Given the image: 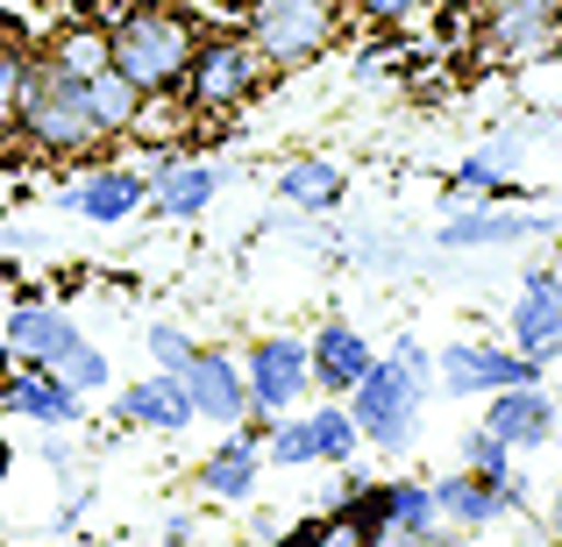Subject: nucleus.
<instances>
[{
  "instance_id": "obj_1",
  "label": "nucleus",
  "mask_w": 562,
  "mask_h": 547,
  "mask_svg": "<svg viewBox=\"0 0 562 547\" xmlns=\"http://www.w3.org/2000/svg\"><path fill=\"white\" fill-rule=\"evenodd\" d=\"M192 43H200L192 8L128 0V8L108 22V65L122 71L143 100H165V93H179V79H186V65H192Z\"/></svg>"
},
{
  "instance_id": "obj_2",
  "label": "nucleus",
  "mask_w": 562,
  "mask_h": 547,
  "mask_svg": "<svg viewBox=\"0 0 562 547\" xmlns=\"http://www.w3.org/2000/svg\"><path fill=\"white\" fill-rule=\"evenodd\" d=\"M435 391V363H398V356H371L357 384H349V420L371 448H406L420 434V406Z\"/></svg>"
},
{
  "instance_id": "obj_3",
  "label": "nucleus",
  "mask_w": 562,
  "mask_h": 547,
  "mask_svg": "<svg viewBox=\"0 0 562 547\" xmlns=\"http://www.w3.org/2000/svg\"><path fill=\"white\" fill-rule=\"evenodd\" d=\"M335 29H342V8H335V0H249L243 8V36L263 50L271 71L314 65L335 43Z\"/></svg>"
},
{
  "instance_id": "obj_4",
  "label": "nucleus",
  "mask_w": 562,
  "mask_h": 547,
  "mask_svg": "<svg viewBox=\"0 0 562 547\" xmlns=\"http://www.w3.org/2000/svg\"><path fill=\"white\" fill-rule=\"evenodd\" d=\"M263 71L271 65H263V50L243 29H235V36H200L179 93H186V107H200V114H228V107H243V100H257Z\"/></svg>"
},
{
  "instance_id": "obj_5",
  "label": "nucleus",
  "mask_w": 562,
  "mask_h": 547,
  "mask_svg": "<svg viewBox=\"0 0 562 547\" xmlns=\"http://www.w3.org/2000/svg\"><path fill=\"white\" fill-rule=\"evenodd\" d=\"M22 136L36 143L43 157H86L100 150V128H93V107H86V79H71V71L43 65L36 93H29V114H22Z\"/></svg>"
},
{
  "instance_id": "obj_6",
  "label": "nucleus",
  "mask_w": 562,
  "mask_h": 547,
  "mask_svg": "<svg viewBox=\"0 0 562 547\" xmlns=\"http://www.w3.org/2000/svg\"><path fill=\"white\" fill-rule=\"evenodd\" d=\"M243 384H249V420H278V412H292L306 398V384H314V369H306V342H300V334H263V342H249Z\"/></svg>"
},
{
  "instance_id": "obj_7",
  "label": "nucleus",
  "mask_w": 562,
  "mask_h": 547,
  "mask_svg": "<svg viewBox=\"0 0 562 547\" xmlns=\"http://www.w3.org/2000/svg\"><path fill=\"white\" fill-rule=\"evenodd\" d=\"M541 363L520 356V349H498V342H449L435 356V391L449 398H484V391H506V384H535Z\"/></svg>"
},
{
  "instance_id": "obj_8",
  "label": "nucleus",
  "mask_w": 562,
  "mask_h": 547,
  "mask_svg": "<svg viewBox=\"0 0 562 547\" xmlns=\"http://www.w3.org/2000/svg\"><path fill=\"white\" fill-rule=\"evenodd\" d=\"M484 43L506 65H541L562 50V8L555 0H484Z\"/></svg>"
},
{
  "instance_id": "obj_9",
  "label": "nucleus",
  "mask_w": 562,
  "mask_h": 547,
  "mask_svg": "<svg viewBox=\"0 0 562 547\" xmlns=\"http://www.w3.org/2000/svg\"><path fill=\"white\" fill-rule=\"evenodd\" d=\"M435 505H441V526L484 534V526H498L506 512H527V483H520V469H513V477L456 469V477H441V483H435Z\"/></svg>"
},
{
  "instance_id": "obj_10",
  "label": "nucleus",
  "mask_w": 562,
  "mask_h": 547,
  "mask_svg": "<svg viewBox=\"0 0 562 547\" xmlns=\"http://www.w3.org/2000/svg\"><path fill=\"white\" fill-rule=\"evenodd\" d=\"M506 334H513V349H520V356H535L541 369L562 356V277L549 271V263H527Z\"/></svg>"
},
{
  "instance_id": "obj_11",
  "label": "nucleus",
  "mask_w": 562,
  "mask_h": 547,
  "mask_svg": "<svg viewBox=\"0 0 562 547\" xmlns=\"http://www.w3.org/2000/svg\"><path fill=\"white\" fill-rule=\"evenodd\" d=\"M179 377H186V398H192V420H206V426H243L249 420V384H243V363L228 349H192Z\"/></svg>"
},
{
  "instance_id": "obj_12",
  "label": "nucleus",
  "mask_w": 562,
  "mask_h": 547,
  "mask_svg": "<svg viewBox=\"0 0 562 547\" xmlns=\"http://www.w3.org/2000/svg\"><path fill=\"white\" fill-rule=\"evenodd\" d=\"M484 426H492L498 441H506L513 455L520 448H549L555 441V426H562V412H555V398H549V384H506V391H484Z\"/></svg>"
},
{
  "instance_id": "obj_13",
  "label": "nucleus",
  "mask_w": 562,
  "mask_h": 547,
  "mask_svg": "<svg viewBox=\"0 0 562 547\" xmlns=\"http://www.w3.org/2000/svg\"><path fill=\"white\" fill-rule=\"evenodd\" d=\"M65 206L79 220H93V228H114V220H128L136 206H150V179L128 171V164H100V171H86V179L65 185Z\"/></svg>"
},
{
  "instance_id": "obj_14",
  "label": "nucleus",
  "mask_w": 562,
  "mask_h": 547,
  "mask_svg": "<svg viewBox=\"0 0 562 547\" xmlns=\"http://www.w3.org/2000/svg\"><path fill=\"white\" fill-rule=\"evenodd\" d=\"M0 406L22 412V420H36V426H71L86 412V398L71 391L50 363H14V377L0 384Z\"/></svg>"
},
{
  "instance_id": "obj_15",
  "label": "nucleus",
  "mask_w": 562,
  "mask_h": 547,
  "mask_svg": "<svg viewBox=\"0 0 562 547\" xmlns=\"http://www.w3.org/2000/svg\"><path fill=\"white\" fill-rule=\"evenodd\" d=\"M371 356H378V349L363 342L357 320H321L314 342H306V369H314V384H321L328 398H342L349 384H357L363 369H371Z\"/></svg>"
},
{
  "instance_id": "obj_16",
  "label": "nucleus",
  "mask_w": 562,
  "mask_h": 547,
  "mask_svg": "<svg viewBox=\"0 0 562 547\" xmlns=\"http://www.w3.org/2000/svg\"><path fill=\"white\" fill-rule=\"evenodd\" d=\"M257 477H263V434L243 420V434H228V441H221V448L200 463V491L221 498V505H243V498L257 491Z\"/></svg>"
},
{
  "instance_id": "obj_17",
  "label": "nucleus",
  "mask_w": 562,
  "mask_h": 547,
  "mask_svg": "<svg viewBox=\"0 0 562 547\" xmlns=\"http://www.w3.org/2000/svg\"><path fill=\"white\" fill-rule=\"evenodd\" d=\"M122 420L143 426V434H186L192 426V398L179 369H157V377H136L122 391Z\"/></svg>"
},
{
  "instance_id": "obj_18",
  "label": "nucleus",
  "mask_w": 562,
  "mask_h": 547,
  "mask_svg": "<svg viewBox=\"0 0 562 547\" xmlns=\"http://www.w3.org/2000/svg\"><path fill=\"white\" fill-rule=\"evenodd\" d=\"M0 342H8L14 363H57L79 342V320H65L57 306H14V314L0 320Z\"/></svg>"
},
{
  "instance_id": "obj_19",
  "label": "nucleus",
  "mask_w": 562,
  "mask_h": 547,
  "mask_svg": "<svg viewBox=\"0 0 562 547\" xmlns=\"http://www.w3.org/2000/svg\"><path fill=\"white\" fill-rule=\"evenodd\" d=\"M214 192H221V171L214 164H200V157H171V164L150 179V214L200 220L206 206H214Z\"/></svg>"
},
{
  "instance_id": "obj_20",
  "label": "nucleus",
  "mask_w": 562,
  "mask_h": 547,
  "mask_svg": "<svg viewBox=\"0 0 562 547\" xmlns=\"http://www.w3.org/2000/svg\"><path fill=\"white\" fill-rule=\"evenodd\" d=\"M36 79H43V50L22 43V29L0 22V136H22V114H29Z\"/></svg>"
},
{
  "instance_id": "obj_21",
  "label": "nucleus",
  "mask_w": 562,
  "mask_h": 547,
  "mask_svg": "<svg viewBox=\"0 0 562 547\" xmlns=\"http://www.w3.org/2000/svg\"><path fill=\"white\" fill-rule=\"evenodd\" d=\"M549 235L541 214H492V206H470V214L441 220V249H506V242H535Z\"/></svg>"
},
{
  "instance_id": "obj_22",
  "label": "nucleus",
  "mask_w": 562,
  "mask_h": 547,
  "mask_svg": "<svg viewBox=\"0 0 562 547\" xmlns=\"http://www.w3.org/2000/svg\"><path fill=\"white\" fill-rule=\"evenodd\" d=\"M342 164H328V157H292L285 171H278V200L285 206H300V214H335L342 206Z\"/></svg>"
},
{
  "instance_id": "obj_23",
  "label": "nucleus",
  "mask_w": 562,
  "mask_h": 547,
  "mask_svg": "<svg viewBox=\"0 0 562 547\" xmlns=\"http://www.w3.org/2000/svg\"><path fill=\"white\" fill-rule=\"evenodd\" d=\"M86 107H93V128L114 143V136H128V128H143V107H150V100H143L114 65H100L93 79H86Z\"/></svg>"
},
{
  "instance_id": "obj_24",
  "label": "nucleus",
  "mask_w": 562,
  "mask_h": 547,
  "mask_svg": "<svg viewBox=\"0 0 562 547\" xmlns=\"http://www.w3.org/2000/svg\"><path fill=\"white\" fill-rule=\"evenodd\" d=\"M441 505L435 483H384V540H435Z\"/></svg>"
},
{
  "instance_id": "obj_25",
  "label": "nucleus",
  "mask_w": 562,
  "mask_h": 547,
  "mask_svg": "<svg viewBox=\"0 0 562 547\" xmlns=\"http://www.w3.org/2000/svg\"><path fill=\"white\" fill-rule=\"evenodd\" d=\"M43 65L71 71V79H93V71L108 65V29H100V22H65L50 36V50H43Z\"/></svg>"
},
{
  "instance_id": "obj_26",
  "label": "nucleus",
  "mask_w": 562,
  "mask_h": 547,
  "mask_svg": "<svg viewBox=\"0 0 562 547\" xmlns=\"http://www.w3.org/2000/svg\"><path fill=\"white\" fill-rule=\"evenodd\" d=\"M263 463H278V469H306V463H321V420L314 412H278V426L263 434Z\"/></svg>"
},
{
  "instance_id": "obj_27",
  "label": "nucleus",
  "mask_w": 562,
  "mask_h": 547,
  "mask_svg": "<svg viewBox=\"0 0 562 547\" xmlns=\"http://www.w3.org/2000/svg\"><path fill=\"white\" fill-rule=\"evenodd\" d=\"M506 179H513V143H492V150H470L463 164H456V192H484V200H492V192H506Z\"/></svg>"
},
{
  "instance_id": "obj_28",
  "label": "nucleus",
  "mask_w": 562,
  "mask_h": 547,
  "mask_svg": "<svg viewBox=\"0 0 562 547\" xmlns=\"http://www.w3.org/2000/svg\"><path fill=\"white\" fill-rule=\"evenodd\" d=\"M50 369H57V377H65V384H71V391H79V398H93L100 384L114 377V369H108V356H100V349L86 342V334H79V342H71V349H65V356H57Z\"/></svg>"
},
{
  "instance_id": "obj_29",
  "label": "nucleus",
  "mask_w": 562,
  "mask_h": 547,
  "mask_svg": "<svg viewBox=\"0 0 562 547\" xmlns=\"http://www.w3.org/2000/svg\"><path fill=\"white\" fill-rule=\"evenodd\" d=\"M314 420H321V463H357L363 434L349 420V406H314Z\"/></svg>"
},
{
  "instance_id": "obj_30",
  "label": "nucleus",
  "mask_w": 562,
  "mask_h": 547,
  "mask_svg": "<svg viewBox=\"0 0 562 547\" xmlns=\"http://www.w3.org/2000/svg\"><path fill=\"white\" fill-rule=\"evenodd\" d=\"M463 469H484V477H513V448L492 434V426H470V434H463Z\"/></svg>"
},
{
  "instance_id": "obj_31",
  "label": "nucleus",
  "mask_w": 562,
  "mask_h": 547,
  "mask_svg": "<svg viewBox=\"0 0 562 547\" xmlns=\"http://www.w3.org/2000/svg\"><path fill=\"white\" fill-rule=\"evenodd\" d=\"M143 342H150V363H157V369H186V356L200 349L186 328H171V320H157V328L143 334Z\"/></svg>"
},
{
  "instance_id": "obj_32",
  "label": "nucleus",
  "mask_w": 562,
  "mask_h": 547,
  "mask_svg": "<svg viewBox=\"0 0 562 547\" xmlns=\"http://www.w3.org/2000/svg\"><path fill=\"white\" fill-rule=\"evenodd\" d=\"M363 8V22H378V29H392V22H413V14L427 8V0H357Z\"/></svg>"
},
{
  "instance_id": "obj_33",
  "label": "nucleus",
  "mask_w": 562,
  "mask_h": 547,
  "mask_svg": "<svg viewBox=\"0 0 562 547\" xmlns=\"http://www.w3.org/2000/svg\"><path fill=\"white\" fill-rule=\"evenodd\" d=\"M549 526L562 534V483H555V505H549Z\"/></svg>"
},
{
  "instance_id": "obj_34",
  "label": "nucleus",
  "mask_w": 562,
  "mask_h": 547,
  "mask_svg": "<svg viewBox=\"0 0 562 547\" xmlns=\"http://www.w3.org/2000/svg\"><path fill=\"white\" fill-rule=\"evenodd\" d=\"M157 8H200V0H157Z\"/></svg>"
},
{
  "instance_id": "obj_35",
  "label": "nucleus",
  "mask_w": 562,
  "mask_h": 547,
  "mask_svg": "<svg viewBox=\"0 0 562 547\" xmlns=\"http://www.w3.org/2000/svg\"><path fill=\"white\" fill-rule=\"evenodd\" d=\"M0 469H8V448H0Z\"/></svg>"
},
{
  "instance_id": "obj_36",
  "label": "nucleus",
  "mask_w": 562,
  "mask_h": 547,
  "mask_svg": "<svg viewBox=\"0 0 562 547\" xmlns=\"http://www.w3.org/2000/svg\"><path fill=\"white\" fill-rule=\"evenodd\" d=\"M555 8H562V0H555Z\"/></svg>"
},
{
  "instance_id": "obj_37",
  "label": "nucleus",
  "mask_w": 562,
  "mask_h": 547,
  "mask_svg": "<svg viewBox=\"0 0 562 547\" xmlns=\"http://www.w3.org/2000/svg\"><path fill=\"white\" fill-rule=\"evenodd\" d=\"M555 57H562V50H555Z\"/></svg>"
}]
</instances>
